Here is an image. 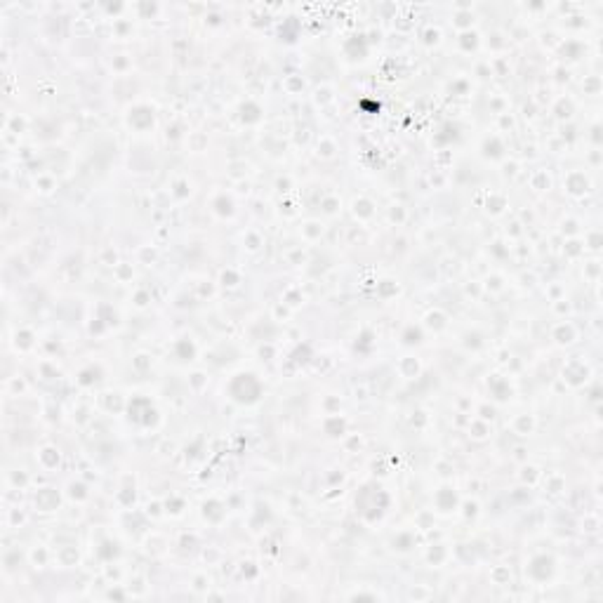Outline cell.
Instances as JSON below:
<instances>
[{
	"label": "cell",
	"instance_id": "f1b7e54d",
	"mask_svg": "<svg viewBox=\"0 0 603 603\" xmlns=\"http://www.w3.org/2000/svg\"><path fill=\"white\" fill-rule=\"evenodd\" d=\"M59 561L64 563V566H74L76 561H78V551H76V549H71V547L61 549V551H59Z\"/></svg>",
	"mask_w": 603,
	"mask_h": 603
},
{
	"label": "cell",
	"instance_id": "d6986e66",
	"mask_svg": "<svg viewBox=\"0 0 603 603\" xmlns=\"http://www.w3.org/2000/svg\"><path fill=\"white\" fill-rule=\"evenodd\" d=\"M415 535L413 533H398L396 537H391V549L394 551H410L415 547Z\"/></svg>",
	"mask_w": 603,
	"mask_h": 603
},
{
	"label": "cell",
	"instance_id": "603a6c76",
	"mask_svg": "<svg viewBox=\"0 0 603 603\" xmlns=\"http://www.w3.org/2000/svg\"><path fill=\"white\" fill-rule=\"evenodd\" d=\"M99 368H94V366H90V368H85V370H80V375H78V384L80 387H90V384H94L99 379Z\"/></svg>",
	"mask_w": 603,
	"mask_h": 603
},
{
	"label": "cell",
	"instance_id": "7bdbcfd3",
	"mask_svg": "<svg viewBox=\"0 0 603 603\" xmlns=\"http://www.w3.org/2000/svg\"><path fill=\"white\" fill-rule=\"evenodd\" d=\"M474 431H476V433H474L476 439H483V436H486V431H488V427H486V424H483V422H476Z\"/></svg>",
	"mask_w": 603,
	"mask_h": 603
},
{
	"label": "cell",
	"instance_id": "c3c4849f",
	"mask_svg": "<svg viewBox=\"0 0 603 603\" xmlns=\"http://www.w3.org/2000/svg\"><path fill=\"white\" fill-rule=\"evenodd\" d=\"M382 290H384V293H398V287H396V285H387V280H384Z\"/></svg>",
	"mask_w": 603,
	"mask_h": 603
},
{
	"label": "cell",
	"instance_id": "3957f363",
	"mask_svg": "<svg viewBox=\"0 0 603 603\" xmlns=\"http://www.w3.org/2000/svg\"><path fill=\"white\" fill-rule=\"evenodd\" d=\"M556 573V561L554 556L549 554H535L533 559L525 563V575H528L533 582L542 585V582H549Z\"/></svg>",
	"mask_w": 603,
	"mask_h": 603
},
{
	"label": "cell",
	"instance_id": "8fae6325",
	"mask_svg": "<svg viewBox=\"0 0 603 603\" xmlns=\"http://www.w3.org/2000/svg\"><path fill=\"white\" fill-rule=\"evenodd\" d=\"M566 189L570 191L573 196H582L587 189H589V182H587V177L582 175V172H570L566 179Z\"/></svg>",
	"mask_w": 603,
	"mask_h": 603
},
{
	"label": "cell",
	"instance_id": "2e32d148",
	"mask_svg": "<svg viewBox=\"0 0 603 603\" xmlns=\"http://www.w3.org/2000/svg\"><path fill=\"white\" fill-rule=\"evenodd\" d=\"M175 356L179 360H194L196 358V344L189 340V337H182V340H177L175 344Z\"/></svg>",
	"mask_w": 603,
	"mask_h": 603
},
{
	"label": "cell",
	"instance_id": "5bb4252c",
	"mask_svg": "<svg viewBox=\"0 0 603 603\" xmlns=\"http://www.w3.org/2000/svg\"><path fill=\"white\" fill-rule=\"evenodd\" d=\"M344 50H347V55L351 57V59H363V57L368 55V45L366 40L360 36H353L347 40V45H344Z\"/></svg>",
	"mask_w": 603,
	"mask_h": 603
},
{
	"label": "cell",
	"instance_id": "681fc988",
	"mask_svg": "<svg viewBox=\"0 0 603 603\" xmlns=\"http://www.w3.org/2000/svg\"><path fill=\"white\" fill-rule=\"evenodd\" d=\"M109 598H125L123 591H109Z\"/></svg>",
	"mask_w": 603,
	"mask_h": 603
},
{
	"label": "cell",
	"instance_id": "4fadbf2b",
	"mask_svg": "<svg viewBox=\"0 0 603 603\" xmlns=\"http://www.w3.org/2000/svg\"><path fill=\"white\" fill-rule=\"evenodd\" d=\"M323 429H325L328 436H332V439L344 436V431H347V420L340 417V415H332V417H328V420L323 422Z\"/></svg>",
	"mask_w": 603,
	"mask_h": 603
},
{
	"label": "cell",
	"instance_id": "60d3db41",
	"mask_svg": "<svg viewBox=\"0 0 603 603\" xmlns=\"http://www.w3.org/2000/svg\"><path fill=\"white\" fill-rule=\"evenodd\" d=\"M306 233H309V236H318V233H323V226L316 224V222H309V224H306Z\"/></svg>",
	"mask_w": 603,
	"mask_h": 603
},
{
	"label": "cell",
	"instance_id": "7a4b0ae2",
	"mask_svg": "<svg viewBox=\"0 0 603 603\" xmlns=\"http://www.w3.org/2000/svg\"><path fill=\"white\" fill-rule=\"evenodd\" d=\"M384 490L382 488H363L358 493V497H356V506H358V512H360V516L366 518V521H379L382 518V514L387 512V502H382L379 504V497H384Z\"/></svg>",
	"mask_w": 603,
	"mask_h": 603
},
{
	"label": "cell",
	"instance_id": "484cf974",
	"mask_svg": "<svg viewBox=\"0 0 603 603\" xmlns=\"http://www.w3.org/2000/svg\"><path fill=\"white\" fill-rule=\"evenodd\" d=\"M87 495H90V493H87V486H85V483L78 481V483H71V486H68V497H71V500L83 502V500H87Z\"/></svg>",
	"mask_w": 603,
	"mask_h": 603
},
{
	"label": "cell",
	"instance_id": "9a60e30c",
	"mask_svg": "<svg viewBox=\"0 0 603 603\" xmlns=\"http://www.w3.org/2000/svg\"><path fill=\"white\" fill-rule=\"evenodd\" d=\"M483 156L486 158H490V160H497V158H502L504 156V144H502L497 137H488L486 141H483Z\"/></svg>",
	"mask_w": 603,
	"mask_h": 603
},
{
	"label": "cell",
	"instance_id": "ac0fdd59",
	"mask_svg": "<svg viewBox=\"0 0 603 603\" xmlns=\"http://www.w3.org/2000/svg\"><path fill=\"white\" fill-rule=\"evenodd\" d=\"M212 207H214V212L220 214V217H231V214H233V201H231V196H226V194L214 196Z\"/></svg>",
	"mask_w": 603,
	"mask_h": 603
},
{
	"label": "cell",
	"instance_id": "ffe728a7",
	"mask_svg": "<svg viewBox=\"0 0 603 603\" xmlns=\"http://www.w3.org/2000/svg\"><path fill=\"white\" fill-rule=\"evenodd\" d=\"M38 460H40V464H43L45 469H55L57 464H59V450H55L52 445H47V448H43V450L38 452Z\"/></svg>",
	"mask_w": 603,
	"mask_h": 603
},
{
	"label": "cell",
	"instance_id": "8992f818",
	"mask_svg": "<svg viewBox=\"0 0 603 603\" xmlns=\"http://www.w3.org/2000/svg\"><path fill=\"white\" fill-rule=\"evenodd\" d=\"M433 504H436V509L443 514L448 512H455L457 509V493L452 490L450 486H443L436 490V495H433Z\"/></svg>",
	"mask_w": 603,
	"mask_h": 603
},
{
	"label": "cell",
	"instance_id": "d6a6232c",
	"mask_svg": "<svg viewBox=\"0 0 603 603\" xmlns=\"http://www.w3.org/2000/svg\"><path fill=\"white\" fill-rule=\"evenodd\" d=\"M516 429H518L521 433H528L530 429H533V420H530L528 415H523V417H521V420L516 422Z\"/></svg>",
	"mask_w": 603,
	"mask_h": 603
},
{
	"label": "cell",
	"instance_id": "f546056e",
	"mask_svg": "<svg viewBox=\"0 0 603 603\" xmlns=\"http://www.w3.org/2000/svg\"><path fill=\"white\" fill-rule=\"evenodd\" d=\"M356 349H358V351H370V349H372V332H370V330L360 332L358 342H356Z\"/></svg>",
	"mask_w": 603,
	"mask_h": 603
},
{
	"label": "cell",
	"instance_id": "b9f144b4",
	"mask_svg": "<svg viewBox=\"0 0 603 603\" xmlns=\"http://www.w3.org/2000/svg\"><path fill=\"white\" fill-rule=\"evenodd\" d=\"M182 506H184V502H182V500L167 502V512H172V514H179V512H182Z\"/></svg>",
	"mask_w": 603,
	"mask_h": 603
},
{
	"label": "cell",
	"instance_id": "83f0119b",
	"mask_svg": "<svg viewBox=\"0 0 603 603\" xmlns=\"http://www.w3.org/2000/svg\"><path fill=\"white\" fill-rule=\"evenodd\" d=\"M14 344H17V349H31L33 347V332L31 330H19L14 335Z\"/></svg>",
	"mask_w": 603,
	"mask_h": 603
},
{
	"label": "cell",
	"instance_id": "ab89813d",
	"mask_svg": "<svg viewBox=\"0 0 603 603\" xmlns=\"http://www.w3.org/2000/svg\"><path fill=\"white\" fill-rule=\"evenodd\" d=\"M337 207H340V201H335V198H325V201H323V210H325V212H335Z\"/></svg>",
	"mask_w": 603,
	"mask_h": 603
},
{
	"label": "cell",
	"instance_id": "d4e9b609",
	"mask_svg": "<svg viewBox=\"0 0 603 603\" xmlns=\"http://www.w3.org/2000/svg\"><path fill=\"white\" fill-rule=\"evenodd\" d=\"M401 340L405 342V344H420V342L424 340V335H422V330H420V328H415V325H408V328L403 330Z\"/></svg>",
	"mask_w": 603,
	"mask_h": 603
},
{
	"label": "cell",
	"instance_id": "1f68e13d",
	"mask_svg": "<svg viewBox=\"0 0 603 603\" xmlns=\"http://www.w3.org/2000/svg\"><path fill=\"white\" fill-rule=\"evenodd\" d=\"M460 43H462L464 50H474L478 40H476V33H462V40H460Z\"/></svg>",
	"mask_w": 603,
	"mask_h": 603
},
{
	"label": "cell",
	"instance_id": "4316f807",
	"mask_svg": "<svg viewBox=\"0 0 603 603\" xmlns=\"http://www.w3.org/2000/svg\"><path fill=\"white\" fill-rule=\"evenodd\" d=\"M445 321H448V318H445V313H443V311H439V309H436V311H429V313H427V325H429V328H433V330L445 328Z\"/></svg>",
	"mask_w": 603,
	"mask_h": 603
},
{
	"label": "cell",
	"instance_id": "30bf717a",
	"mask_svg": "<svg viewBox=\"0 0 603 603\" xmlns=\"http://www.w3.org/2000/svg\"><path fill=\"white\" fill-rule=\"evenodd\" d=\"M262 106L255 102H245L240 104V120L245 123V125H255V123L262 120Z\"/></svg>",
	"mask_w": 603,
	"mask_h": 603
},
{
	"label": "cell",
	"instance_id": "277c9868",
	"mask_svg": "<svg viewBox=\"0 0 603 603\" xmlns=\"http://www.w3.org/2000/svg\"><path fill=\"white\" fill-rule=\"evenodd\" d=\"M128 413L130 422L139 424V427H151L158 420V410L153 408V403L147 396H134L128 405Z\"/></svg>",
	"mask_w": 603,
	"mask_h": 603
},
{
	"label": "cell",
	"instance_id": "74e56055",
	"mask_svg": "<svg viewBox=\"0 0 603 603\" xmlns=\"http://www.w3.org/2000/svg\"><path fill=\"white\" fill-rule=\"evenodd\" d=\"M33 561H36L38 566H45V561H47V551H45L43 547L36 549V551H33Z\"/></svg>",
	"mask_w": 603,
	"mask_h": 603
},
{
	"label": "cell",
	"instance_id": "52a82bcc",
	"mask_svg": "<svg viewBox=\"0 0 603 603\" xmlns=\"http://www.w3.org/2000/svg\"><path fill=\"white\" fill-rule=\"evenodd\" d=\"M36 506L40 512H55L59 506V493L55 488H40L36 493Z\"/></svg>",
	"mask_w": 603,
	"mask_h": 603
},
{
	"label": "cell",
	"instance_id": "4dcf8cb0",
	"mask_svg": "<svg viewBox=\"0 0 603 603\" xmlns=\"http://www.w3.org/2000/svg\"><path fill=\"white\" fill-rule=\"evenodd\" d=\"M490 577H493L495 585H506L512 575H509V570H506V568H502V566H500V568H495L493 573H490Z\"/></svg>",
	"mask_w": 603,
	"mask_h": 603
},
{
	"label": "cell",
	"instance_id": "ba28073f",
	"mask_svg": "<svg viewBox=\"0 0 603 603\" xmlns=\"http://www.w3.org/2000/svg\"><path fill=\"white\" fill-rule=\"evenodd\" d=\"M488 387H490V391H493V396L497 398V401H509V398H512V387H509V382H506L504 377H500V375H493V377L488 379Z\"/></svg>",
	"mask_w": 603,
	"mask_h": 603
},
{
	"label": "cell",
	"instance_id": "9c48e42d",
	"mask_svg": "<svg viewBox=\"0 0 603 603\" xmlns=\"http://www.w3.org/2000/svg\"><path fill=\"white\" fill-rule=\"evenodd\" d=\"M563 379L570 382L573 387H577V384H582L587 379V368L582 366L580 360H573V363H568V366L563 368Z\"/></svg>",
	"mask_w": 603,
	"mask_h": 603
},
{
	"label": "cell",
	"instance_id": "836d02e7",
	"mask_svg": "<svg viewBox=\"0 0 603 603\" xmlns=\"http://www.w3.org/2000/svg\"><path fill=\"white\" fill-rule=\"evenodd\" d=\"M222 280H224V285H236L238 280H240V276H238L236 271H231V269H229V271H224V274H222Z\"/></svg>",
	"mask_w": 603,
	"mask_h": 603
},
{
	"label": "cell",
	"instance_id": "7c38bea8",
	"mask_svg": "<svg viewBox=\"0 0 603 603\" xmlns=\"http://www.w3.org/2000/svg\"><path fill=\"white\" fill-rule=\"evenodd\" d=\"M224 514H226L224 504L217 500H207L205 504H203V516H205L210 523H220L222 518H224Z\"/></svg>",
	"mask_w": 603,
	"mask_h": 603
},
{
	"label": "cell",
	"instance_id": "8d00e7d4",
	"mask_svg": "<svg viewBox=\"0 0 603 603\" xmlns=\"http://www.w3.org/2000/svg\"><path fill=\"white\" fill-rule=\"evenodd\" d=\"M556 111H559V116H561V118H563V116L570 118V113H573V104H570V102H561V104H559V109H556Z\"/></svg>",
	"mask_w": 603,
	"mask_h": 603
},
{
	"label": "cell",
	"instance_id": "e0dca14e",
	"mask_svg": "<svg viewBox=\"0 0 603 603\" xmlns=\"http://www.w3.org/2000/svg\"><path fill=\"white\" fill-rule=\"evenodd\" d=\"M457 137H460V132H457V125H452V123H445L443 128H441V132H436L433 141H436L439 147H445V144H452V141H457Z\"/></svg>",
	"mask_w": 603,
	"mask_h": 603
},
{
	"label": "cell",
	"instance_id": "44dd1931",
	"mask_svg": "<svg viewBox=\"0 0 603 603\" xmlns=\"http://www.w3.org/2000/svg\"><path fill=\"white\" fill-rule=\"evenodd\" d=\"M353 214H356V217H360V220H368V217H372V214H375V205H372V201H368V198H358V201H353Z\"/></svg>",
	"mask_w": 603,
	"mask_h": 603
},
{
	"label": "cell",
	"instance_id": "e575fe53",
	"mask_svg": "<svg viewBox=\"0 0 603 603\" xmlns=\"http://www.w3.org/2000/svg\"><path fill=\"white\" fill-rule=\"evenodd\" d=\"M502 207H504V198L502 196H493V203L488 201V210H493V212H502Z\"/></svg>",
	"mask_w": 603,
	"mask_h": 603
},
{
	"label": "cell",
	"instance_id": "f6af8a7d",
	"mask_svg": "<svg viewBox=\"0 0 603 603\" xmlns=\"http://www.w3.org/2000/svg\"><path fill=\"white\" fill-rule=\"evenodd\" d=\"M175 194L177 196H189L191 191H186V182H179V184H177V191H175Z\"/></svg>",
	"mask_w": 603,
	"mask_h": 603
},
{
	"label": "cell",
	"instance_id": "f35d334b",
	"mask_svg": "<svg viewBox=\"0 0 603 603\" xmlns=\"http://www.w3.org/2000/svg\"><path fill=\"white\" fill-rule=\"evenodd\" d=\"M389 217H391L394 222H401L403 217H405V212H403V207H401V205H394V207H391V212H389Z\"/></svg>",
	"mask_w": 603,
	"mask_h": 603
},
{
	"label": "cell",
	"instance_id": "7dc6e473",
	"mask_svg": "<svg viewBox=\"0 0 603 603\" xmlns=\"http://www.w3.org/2000/svg\"><path fill=\"white\" fill-rule=\"evenodd\" d=\"M147 299H149V295H147V293H139V295H137V304L144 306V304H147Z\"/></svg>",
	"mask_w": 603,
	"mask_h": 603
},
{
	"label": "cell",
	"instance_id": "7402d4cb",
	"mask_svg": "<svg viewBox=\"0 0 603 603\" xmlns=\"http://www.w3.org/2000/svg\"><path fill=\"white\" fill-rule=\"evenodd\" d=\"M118 551H120V549H118V544L113 542V540H104L102 547L97 549V556L99 559H104V561H111V559H116L118 556Z\"/></svg>",
	"mask_w": 603,
	"mask_h": 603
},
{
	"label": "cell",
	"instance_id": "d590c367",
	"mask_svg": "<svg viewBox=\"0 0 603 603\" xmlns=\"http://www.w3.org/2000/svg\"><path fill=\"white\" fill-rule=\"evenodd\" d=\"M443 559H445V551H443V547H441V544L436 549H431V551H429V561H431V563H441Z\"/></svg>",
	"mask_w": 603,
	"mask_h": 603
},
{
	"label": "cell",
	"instance_id": "ee69618b",
	"mask_svg": "<svg viewBox=\"0 0 603 603\" xmlns=\"http://www.w3.org/2000/svg\"><path fill=\"white\" fill-rule=\"evenodd\" d=\"M243 575H248V577H255V575H257L255 563H243Z\"/></svg>",
	"mask_w": 603,
	"mask_h": 603
},
{
	"label": "cell",
	"instance_id": "6da1fadb",
	"mask_svg": "<svg viewBox=\"0 0 603 603\" xmlns=\"http://www.w3.org/2000/svg\"><path fill=\"white\" fill-rule=\"evenodd\" d=\"M226 391H229L231 401H236L238 405H252L262 398L264 387L255 372H238L226 384Z\"/></svg>",
	"mask_w": 603,
	"mask_h": 603
},
{
	"label": "cell",
	"instance_id": "5b68a950",
	"mask_svg": "<svg viewBox=\"0 0 603 603\" xmlns=\"http://www.w3.org/2000/svg\"><path fill=\"white\" fill-rule=\"evenodd\" d=\"M153 120H156L153 109L151 106H147V104H137V106H132L130 113H128V123L132 125L134 130H139V132L153 128Z\"/></svg>",
	"mask_w": 603,
	"mask_h": 603
},
{
	"label": "cell",
	"instance_id": "cb8c5ba5",
	"mask_svg": "<svg viewBox=\"0 0 603 603\" xmlns=\"http://www.w3.org/2000/svg\"><path fill=\"white\" fill-rule=\"evenodd\" d=\"M554 340L559 342V344H570V342L575 340V330L573 325H559L554 332Z\"/></svg>",
	"mask_w": 603,
	"mask_h": 603
},
{
	"label": "cell",
	"instance_id": "bcb514c9",
	"mask_svg": "<svg viewBox=\"0 0 603 603\" xmlns=\"http://www.w3.org/2000/svg\"><path fill=\"white\" fill-rule=\"evenodd\" d=\"M248 243H250V245H248L250 250H257V248H259V238H257V236H252V233H250V238H248Z\"/></svg>",
	"mask_w": 603,
	"mask_h": 603
}]
</instances>
